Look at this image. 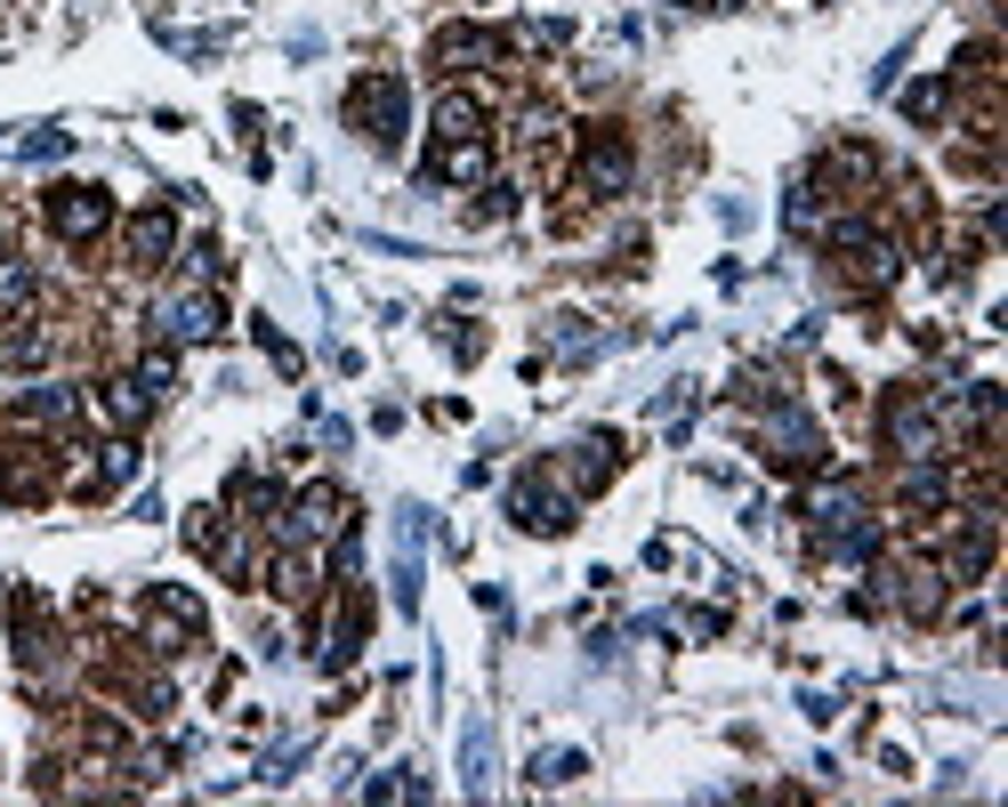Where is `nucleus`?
<instances>
[{
  "label": "nucleus",
  "mask_w": 1008,
  "mask_h": 807,
  "mask_svg": "<svg viewBox=\"0 0 1008 807\" xmlns=\"http://www.w3.org/2000/svg\"><path fill=\"white\" fill-rule=\"evenodd\" d=\"M162 331H178V340H211L218 308H211V299H178V308H162Z\"/></svg>",
  "instance_id": "obj_2"
},
{
  "label": "nucleus",
  "mask_w": 1008,
  "mask_h": 807,
  "mask_svg": "<svg viewBox=\"0 0 1008 807\" xmlns=\"http://www.w3.org/2000/svg\"><path fill=\"white\" fill-rule=\"evenodd\" d=\"M129 251H138V259H162V251H170V218H138V226H129Z\"/></svg>",
  "instance_id": "obj_4"
},
{
  "label": "nucleus",
  "mask_w": 1008,
  "mask_h": 807,
  "mask_svg": "<svg viewBox=\"0 0 1008 807\" xmlns=\"http://www.w3.org/2000/svg\"><path fill=\"white\" fill-rule=\"evenodd\" d=\"M355 121H372V138L395 146V129H403V89H395V81H363V89H355Z\"/></svg>",
  "instance_id": "obj_1"
},
{
  "label": "nucleus",
  "mask_w": 1008,
  "mask_h": 807,
  "mask_svg": "<svg viewBox=\"0 0 1008 807\" xmlns=\"http://www.w3.org/2000/svg\"><path fill=\"white\" fill-rule=\"evenodd\" d=\"M436 121H444V138H477V106H468V97H444Z\"/></svg>",
  "instance_id": "obj_6"
},
{
  "label": "nucleus",
  "mask_w": 1008,
  "mask_h": 807,
  "mask_svg": "<svg viewBox=\"0 0 1008 807\" xmlns=\"http://www.w3.org/2000/svg\"><path fill=\"white\" fill-rule=\"evenodd\" d=\"M622 178H629V154L622 146H597L589 154V186H622Z\"/></svg>",
  "instance_id": "obj_5"
},
{
  "label": "nucleus",
  "mask_w": 1008,
  "mask_h": 807,
  "mask_svg": "<svg viewBox=\"0 0 1008 807\" xmlns=\"http://www.w3.org/2000/svg\"><path fill=\"white\" fill-rule=\"evenodd\" d=\"M57 226H65V234H97V226H106V194H81V186H74V194L57 202Z\"/></svg>",
  "instance_id": "obj_3"
}]
</instances>
